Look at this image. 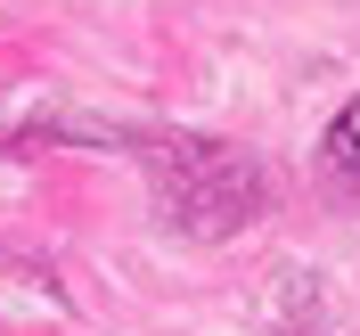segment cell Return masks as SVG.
Wrapping results in <instances>:
<instances>
[{"label":"cell","mask_w":360,"mask_h":336,"mask_svg":"<svg viewBox=\"0 0 360 336\" xmlns=\"http://www.w3.org/2000/svg\"><path fill=\"white\" fill-rule=\"evenodd\" d=\"M319 148H328V180H336V189H360V99L328 123V139H319Z\"/></svg>","instance_id":"6da1fadb"}]
</instances>
